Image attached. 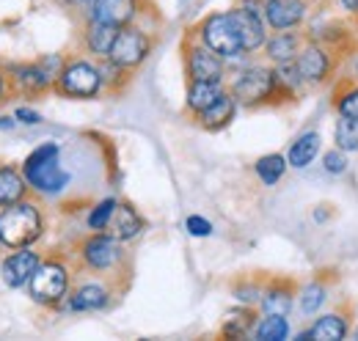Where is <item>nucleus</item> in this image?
Returning a JSON list of instances; mask_svg holds the SVG:
<instances>
[{"label": "nucleus", "mask_w": 358, "mask_h": 341, "mask_svg": "<svg viewBox=\"0 0 358 341\" xmlns=\"http://www.w3.org/2000/svg\"><path fill=\"white\" fill-rule=\"evenodd\" d=\"M231 96L240 108L257 110V108H275L278 91H275V72L268 61H240L231 72V80L226 83Z\"/></svg>", "instance_id": "obj_1"}, {"label": "nucleus", "mask_w": 358, "mask_h": 341, "mask_svg": "<svg viewBox=\"0 0 358 341\" xmlns=\"http://www.w3.org/2000/svg\"><path fill=\"white\" fill-rule=\"evenodd\" d=\"M47 231L45 210L31 196L22 201H14L8 207H0V237L6 251L11 248H31L39 245Z\"/></svg>", "instance_id": "obj_2"}, {"label": "nucleus", "mask_w": 358, "mask_h": 341, "mask_svg": "<svg viewBox=\"0 0 358 341\" xmlns=\"http://www.w3.org/2000/svg\"><path fill=\"white\" fill-rule=\"evenodd\" d=\"M72 284H75V270H72L69 256L50 254L42 259V264L34 273L25 292L36 305H42L47 311H55L66 303L69 292H72Z\"/></svg>", "instance_id": "obj_3"}, {"label": "nucleus", "mask_w": 358, "mask_h": 341, "mask_svg": "<svg viewBox=\"0 0 358 341\" xmlns=\"http://www.w3.org/2000/svg\"><path fill=\"white\" fill-rule=\"evenodd\" d=\"M22 176L31 187V193L36 196H58L69 187L72 173L61 166V146L55 140L39 143L25 160H22Z\"/></svg>", "instance_id": "obj_4"}, {"label": "nucleus", "mask_w": 358, "mask_h": 341, "mask_svg": "<svg viewBox=\"0 0 358 341\" xmlns=\"http://www.w3.org/2000/svg\"><path fill=\"white\" fill-rule=\"evenodd\" d=\"M78 267L91 275L116 278L127 264V242H122L110 228L108 231H89L75 248Z\"/></svg>", "instance_id": "obj_5"}, {"label": "nucleus", "mask_w": 358, "mask_h": 341, "mask_svg": "<svg viewBox=\"0 0 358 341\" xmlns=\"http://www.w3.org/2000/svg\"><path fill=\"white\" fill-rule=\"evenodd\" d=\"M66 55L61 52H47L36 61H17V64H6V75L11 80V88L17 96H42L55 88V80L64 69Z\"/></svg>", "instance_id": "obj_6"}, {"label": "nucleus", "mask_w": 358, "mask_h": 341, "mask_svg": "<svg viewBox=\"0 0 358 341\" xmlns=\"http://www.w3.org/2000/svg\"><path fill=\"white\" fill-rule=\"evenodd\" d=\"M102 91H105V83H102V72H99L96 58H91V55H66L52 94H58L64 99L89 102V99L102 96Z\"/></svg>", "instance_id": "obj_7"}, {"label": "nucleus", "mask_w": 358, "mask_h": 341, "mask_svg": "<svg viewBox=\"0 0 358 341\" xmlns=\"http://www.w3.org/2000/svg\"><path fill=\"white\" fill-rule=\"evenodd\" d=\"M187 34H193L201 44H207L213 52H218L229 66L251 58L243 52V44L237 36V28H234V20L229 11H210L207 17H201Z\"/></svg>", "instance_id": "obj_8"}, {"label": "nucleus", "mask_w": 358, "mask_h": 341, "mask_svg": "<svg viewBox=\"0 0 358 341\" xmlns=\"http://www.w3.org/2000/svg\"><path fill=\"white\" fill-rule=\"evenodd\" d=\"M182 66L187 80H213L226 83L229 78V64L218 52H213L207 44H201L193 34L182 39Z\"/></svg>", "instance_id": "obj_9"}, {"label": "nucleus", "mask_w": 358, "mask_h": 341, "mask_svg": "<svg viewBox=\"0 0 358 341\" xmlns=\"http://www.w3.org/2000/svg\"><path fill=\"white\" fill-rule=\"evenodd\" d=\"M152 50H155V36H152L146 28H141L138 22H133V25L119 28V34H116V39H113V47H110V55H108V58H110L113 64L124 66L127 72H135V69H141V66L149 61Z\"/></svg>", "instance_id": "obj_10"}, {"label": "nucleus", "mask_w": 358, "mask_h": 341, "mask_svg": "<svg viewBox=\"0 0 358 341\" xmlns=\"http://www.w3.org/2000/svg\"><path fill=\"white\" fill-rule=\"evenodd\" d=\"M295 66H298V72H301L306 88H317V85H325L336 75V69H339V52L331 50L328 44L306 39L303 50L295 58Z\"/></svg>", "instance_id": "obj_11"}, {"label": "nucleus", "mask_w": 358, "mask_h": 341, "mask_svg": "<svg viewBox=\"0 0 358 341\" xmlns=\"http://www.w3.org/2000/svg\"><path fill=\"white\" fill-rule=\"evenodd\" d=\"M116 298V278L105 275H91L78 284H72V292L66 298V311L72 314H91V311H105Z\"/></svg>", "instance_id": "obj_12"}, {"label": "nucleus", "mask_w": 358, "mask_h": 341, "mask_svg": "<svg viewBox=\"0 0 358 341\" xmlns=\"http://www.w3.org/2000/svg\"><path fill=\"white\" fill-rule=\"evenodd\" d=\"M45 254L36 251V245L31 248H11L6 256H0V278L8 289H25L34 278V273L39 270Z\"/></svg>", "instance_id": "obj_13"}, {"label": "nucleus", "mask_w": 358, "mask_h": 341, "mask_svg": "<svg viewBox=\"0 0 358 341\" xmlns=\"http://www.w3.org/2000/svg\"><path fill=\"white\" fill-rule=\"evenodd\" d=\"M312 11V0H268L262 20L270 31H295L303 28Z\"/></svg>", "instance_id": "obj_14"}, {"label": "nucleus", "mask_w": 358, "mask_h": 341, "mask_svg": "<svg viewBox=\"0 0 358 341\" xmlns=\"http://www.w3.org/2000/svg\"><path fill=\"white\" fill-rule=\"evenodd\" d=\"M143 14V0H91L86 6V20L108 22L116 28L133 25Z\"/></svg>", "instance_id": "obj_15"}, {"label": "nucleus", "mask_w": 358, "mask_h": 341, "mask_svg": "<svg viewBox=\"0 0 358 341\" xmlns=\"http://www.w3.org/2000/svg\"><path fill=\"white\" fill-rule=\"evenodd\" d=\"M231 20H234V28H237V36L243 44V52L245 55H257L262 52V47L268 42L270 28L265 25V20L259 14H251V11H243V8H229Z\"/></svg>", "instance_id": "obj_16"}, {"label": "nucleus", "mask_w": 358, "mask_h": 341, "mask_svg": "<svg viewBox=\"0 0 358 341\" xmlns=\"http://www.w3.org/2000/svg\"><path fill=\"white\" fill-rule=\"evenodd\" d=\"M303 44H306V34L301 28H295V31H270L268 42L262 47V58L273 66L295 61L298 52L303 50Z\"/></svg>", "instance_id": "obj_17"}, {"label": "nucleus", "mask_w": 358, "mask_h": 341, "mask_svg": "<svg viewBox=\"0 0 358 341\" xmlns=\"http://www.w3.org/2000/svg\"><path fill=\"white\" fill-rule=\"evenodd\" d=\"M295 298H298V286L289 278H270L262 289L259 298V314H284L289 317L295 308Z\"/></svg>", "instance_id": "obj_18"}, {"label": "nucleus", "mask_w": 358, "mask_h": 341, "mask_svg": "<svg viewBox=\"0 0 358 341\" xmlns=\"http://www.w3.org/2000/svg\"><path fill=\"white\" fill-rule=\"evenodd\" d=\"M350 336V319L342 311L314 317V322L298 333V341H345Z\"/></svg>", "instance_id": "obj_19"}, {"label": "nucleus", "mask_w": 358, "mask_h": 341, "mask_svg": "<svg viewBox=\"0 0 358 341\" xmlns=\"http://www.w3.org/2000/svg\"><path fill=\"white\" fill-rule=\"evenodd\" d=\"M116 34H119L116 25L96 22V20H86V25H83V31H80V47H83L86 55L96 58V61H99V58H108Z\"/></svg>", "instance_id": "obj_20"}, {"label": "nucleus", "mask_w": 358, "mask_h": 341, "mask_svg": "<svg viewBox=\"0 0 358 341\" xmlns=\"http://www.w3.org/2000/svg\"><path fill=\"white\" fill-rule=\"evenodd\" d=\"M237 99L231 96V91L226 88L224 94L207 108V110H201L199 116H193V122L199 124L201 129H207V132H221L226 129L231 122H234V116H237Z\"/></svg>", "instance_id": "obj_21"}, {"label": "nucleus", "mask_w": 358, "mask_h": 341, "mask_svg": "<svg viewBox=\"0 0 358 341\" xmlns=\"http://www.w3.org/2000/svg\"><path fill=\"white\" fill-rule=\"evenodd\" d=\"M322 154V135L317 132V129H306V132H301L292 143H289V149H287V163H289V168H309L314 160Z\"/></svg>", "instance_id": "obj_22"}, {"label": "nucleus", "mask_w": 358, "mask_h": 341, "mask_svg": "<svg viewBox=\"0 0 358 341\" xmlns=\"http://www.w3.org/2000/svg\"><path fill=\"white\" fill-rule=\"evenodd\" d=\"M226 91V83H213V80H187L185 88V113L193 119L201 110H207L221 94Z\"/></svg>", "instance_id": "obj_23"}, {"label": "nucleus", "mask_w": 358, "mask_h": 341, "mask_svg": "<svg viewBox=\"0 0 358 341\" xmlns=\"http://www.w3.org/2000/svg\"><path fill=\"white\" fill-rule=\"evenodd\" d=\"M257 319H259V308L237 303V308L226 311L224 325H221V339H251Z\"/></svg>", "instance_id": "obj_24"}, {"label": "nucleus", "mask_w": 358, "mask_h": 341, "mask_svg": "<svg viewBox=\"0 0 358 341\" xmlns=\"http://www.w3.org/2000/svg\"><path fill=\"white\" fill-rule=\"evenodd\" d=\"M146 228V220L143 215L135 210L130 201H119L116 212H113V220H110V231L122 240V242H133L143 234Z\"/></svg>", "instance_id": "obj_25"}, {"label": "nucleus", "mask_w": 358, "mask_h": 341, "mask_svg": "<svg viewBox=\"0 0 358 341\" xmlns=\"http://www.w3.org/2000/svg\"><path fill=\"white\" fill-rule=\"evenodd\" d=\"M273 72H275V91H278V105H287V102H295V99H301V94H303V78H301V72H298V66H295V61H287V64H275L273 66Z\"/></svg>", "instance_id": "obj_26"}, {"label": "nucleus", "mask_w": 358, "mask_h": 341, "mask_svg": "<svg viewBox=\"0 0 358 341\" xmlns=\"http://www.w3.org/2000/svg\"><path fill=\"white\" fill-rule=\"evenodd\" d=\"M28 196H31V187H28L20 166L0 163V207H8V204L22 201Z\"/></svg>", "instance_id": "obj_27"}, {"label": "nucleus", "mask_w": 358, "mask_h": 341, "mask_svg": "<svg viewBox=\"0 0 358 341\" xmlns=\"http://www.w3.org/2000/svg\"><path fill=\"white\" fill-rule=\"evenodd\" d=\"M325 300H328V284H325L322 278H312L309 284L298 286L295 305L301 308V314H303V317H314V314H320V311H322Z\"/></svg>", "instance_id": "obj_28"}, {"label": "nucleus", "mask_w": 358, "mask_h": 341, "mask_svg": "<svg viewBox=\"0 0 358 341\" xmlns=\"http://www.w3.org/2000/svg\"><path fill=\"white\" fill-rule=\"evenodd\" d=\"M287 170H289V163H287V154H281V152L262 154V157L254 163V173H257V179H259V184H265V187H275V184L284 179Z\"/></svg>", "instance_id": "obj_29"}, {"label": "nucleus", "mask_w": 358, "mask_h": 341, "mask_svg": "<svg viewBox=\"0 0 358 341\" xmlns=\"http://www.w3.org/2000/svg\"><path fill=\"white\" fill-rule=\"evenodd\" d=\"M331 108L336 110V116H348V119H358V80H339L334 85L331 94Z\"/></svg>", "instance_id": "obj_30"}, {"label": "nucleus", "mask_w": 358, "mask_h": 341, "mask_svg": "<svg viewBox=\"0 0 358 341\" xmlns=\"http://www.w3.org/2000/svg\"><path fill=\"white\" fill-rule=\"evenodd\" d=\"M292 333L289 319L284 314H262L254 325V336L257 341H287Z\"/></svg>", "instance_id": "obj_31"}, {"label": "nucleus", "mask_w": 358, "mask_h": 341, "mask_svg": "<svg viewBox=\"0 0 358 341\" xmlns=\"http://www.w3.org/2000/svg\"><path fill=\"white\" fill-rule=\"evenodd\" d=\"M116 207H119V198H113V196L94 201L89 207V212H86V228L89 231H108Z\"/></svg>", "instance_id": "obj_32"}, {"label": "nucleus", "mask_w": 358, "mask_h": 341, "mask_svg": "<svg viewBox=\"0 0 358 341\" xmlns=\"http://www.w3.org/2000/svg\"><path fill=\"white\" fill-rule=\"evenodd\" d=\"M334 146L356 154L358 152V119H348V116H336L334 122Z\"/></svg>", "instance_id": "obj_33"}, {"label": "nucleus", "mask_w": 358, "mask_h": 341, "mask_svg": "<svg viewBox=\"0 0 358 341\" xmlns=\"http://www.w3.org/2000/svg\"><path fill=\"white\" fill-rule=\"evenodd\" d=\"M96 64H99L102 83H105V91H108V94H119V91H124V88H127L130 78H133V72H127L124 66L113 64L110 58H99Z\"/></svg>", "instance_id": "obj_34"}, {"label": "nucleus", "mask_w": 358, "mask_h": 341, "mask_svg": "<svg viewBox=\"0 0 358 341\" xmlns=\"http://www.w3.org/2000/svg\"><path fill=\"white\" fill-rule=\"evenodd\" d=\"M262 289H265V284L262 281H257V278H240V281H234L231 284V298L237 300L240 305H259V298H262Z\"/></svg>", "instance_id": "obj_35"}, {"label": "nucleus", "mask_w": 358, "mask_h": 341, "mask_svg": "<svg viewBox=\"0 0 358 341\" xmlns=\"http://www.w3.org/2000/svg\"><path fill=\"white\" fill-rule=\"evenodd\" d=\"M350 154L348 152H342V149H325L322 152V160H320V166L325 173H331V176H342V173H348V166H350V160H348Z\"/></svg>", "instance_id": "obj_36"}, {"label": "nucleus", "mask_w": 358, "mask_h": 341, "mask_svg": "<svg viewBox=\"0 0 358 341\" xmlns=\"http://www.w3.org/2000/svg\"><path fill=\"white\" fill-rule=\"evenodd\" d=\"M185 231L190 234V237H196V240H204V237H213V223L204 217V215H187L185 217Z\"/></svg>", "instance_id": "obj_37"}, {"label": "nucleus", "mask_w": 358, "mask_h": 341, "mask_svg": "<svg viewBox=\"0 0 358 341\" xmlns=\"http://www.w3.org/2000/svg\"><path fill=\"white\" fill-rule=\"evenodd\" d=\"M14 119H17V124H22V127H39V124L45 122V116H42L36 108H31V105L14 108Z\"/></svg>", "instance_id": "obj_38"}, {"label": "nucleus", "mask_w": 358, "mask_h": 341, "mask_svg": "<svg viewBox=\"0 0 358 341\" xmlns=\"http://www.w3.org/2000/svg\"><path fill=\"white\" fill-rule=\"evenodd\" d=\"M14 96V88H11V80H8V75H6V69L0 66V108L8 102Z\"/></svg>", "instance_id": "obj_39"}, {"label": "nucleus", "mask_w": 358, "mask_h": 341, "mask_svg": "<svg viewBox=\"0 0 358 341\" xmlns=\"http://www.w3.org/2000/svg\"><path fill=\"white\" fill-rule=\"evenodd\" d=\"M265 3H268V0H234L237 8L251 11V14H259V17H262V11H265Z\"/></svg>", "instance_id": "obj_40"}, {"label": "nucleus", "mask_w": 358, "mask_h": 341, "mask_svg": "<svg viewBox=\"0 0 358 341\" xmlns=\"http://www.w3.org/2000/svg\"><path fill=\"white\" fill-rule=\"evenodd\" d=\"M339 6H342V11H345L348 17L358 20V0H339Z\"/></svg>", "instance_id": "obj_41"}, {"label": "nucleus", "mask_w": 358, "mask_h": 341, "mask_svg": "<svg viewBox=\"0 0 358 341\" xmlns=\"http://www.w3.org/2000/svg\"><path fill=\"white\" fill-rule=\"evenodd\" d=\"M14 127H17V119H14V113H11V116H0V132H11Z\"/></svg>", "instance_id": "obj_42"}, {"label": "nucleus", "mask_w": 358, "mask_h": 341, "mask_svg": "<svg viewBox=\"0 0 358 341\" xmlns=\"http://www.w3.org/2000/svg\"><path fill=\"white\" fill-rule=\"evenodd\" d=\"M328 217H331V210H322V207L314 210V220H317V223H325Z\"/></svg>", "instance_id": "obj_43"}, {"label": "nucleus", "mask_w": 358, "mask_h": 341, "mask_svg": "<svg viewBox=\"0 0 358 341\" xmlns=\"http://www.w3.org/2000/svg\"><path fill=\"white\" fill-rule=\"evenodd\" d=\"M353 78L358 80V47L353 50Z\"/></svg>", "instance_id": "obj_44"}, {"label": "nucleus", "mask_w": 358, "mask_h": 341, "mask_svg": "<svg viewBox=\"0 0 358 341\" xmlns=\"http://www.w3.org/2000/svg\"><path fill=\"white\" fill-rule=\"evenodd\" d=\"M72 3H80V6H89L91 0H72Z\"/></svg>", "instance_id": "obj_45"}, {"label": "nucleus", "mask_w": 358, "mask_h": 341, "mask_svg": "<svg viewBox=\"0 0 358 341\" xmlns=\"http://www.w3.org/2000/svg\"><path fill=\"white\" fill-rule=\"evenodd\" d=\"M3 251H6V245H3V237H0V254H3Z\"/></svg>", "instance_id": "obj_46"}, {"label": "nucleus", "mask_w": 358, "mask_h": 341, "mask_svg": "<svg viewBox=\"0 0 358 341\" xmlns=\"http://www.w3.org/2000/svg\"><path fill=\"white\" fill-rule=\"evenodd\" d=\"M312 3H314V0H312Z\"/></svg>", "instance_id": "obj_47"}]
</instances>
